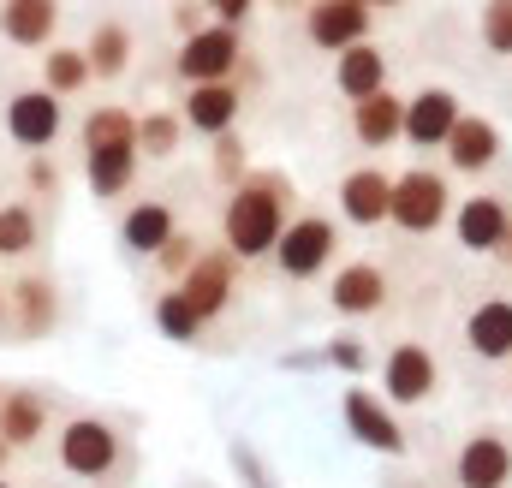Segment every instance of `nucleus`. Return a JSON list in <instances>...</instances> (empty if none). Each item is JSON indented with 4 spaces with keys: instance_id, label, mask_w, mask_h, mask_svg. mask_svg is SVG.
I'll return each mask as SVG.
<instances>
[{
    "instance_id": "6e6552de",
    "label": "nucleus",
    "mask_w": 512,
    "mask_h": 488,
    "mask_svg": "<svg viewBox=\"0 0 512 488\" xmlns=\"http://www.w3.org/2000/svg\"><path fill=\"white\" fill-rule=\"evenodd\" d=\"M376 6L370 0H304V42L322 54H340L352 42H370Z\"/></svg>"
},
{
    "instance_id": "f3484780",
    "label": "nucleus",
    "mask_w": 512,
    "mask_h": 488,
    "mask_svg": "<svg viewBox=\"0 0 512 488\" xmlns=\"http://www.w3.org/2000/svg\"><path fill=\"white\" fill-rule=\"evenodd\" d=\"M441 149H447V167L453 173H471L477 179V173H489L501 161V125L483 120V114H459Z\"/></svg>"
},
{
    "instance_id": "a19ab883",
    "label": "nucleus",
    "mask_w": 512,
    "mask_h": 488,
    "mask_svg": "<svg viewBox=\"0 0 512 488\" xmlns=\"http://www.w3.org/2000/svg\"><path fill=\"white\" fill-rule=\"evenodd\" d=\"M370 6H382V12H393V6H405V0H370Z\"/></svg>"
},
{
    "instance_id": "0eeeda50",
    "label": "nucleus",
    "mask_w": 512,
    "mask_h": 488,
    "mask_svg": "<svg viewBox=\"0 0 512 488\" xmlns=\"http://www.w3.org/2000/svg\"><path fill=\"white\" fill-rule=\"evenodd\" d=\"M0 125H6V137L18 149H54L60 131H66V102L54 90H42V84H24V90H12L0 102Z\"/></svg>"
},
{
    "instance_id": "ddd939ff",
    "label": "nucleus",
    "mask_w": 512,
    "mask_h": 488,
    "mask_svg": "<svg viewBox=\"0 0 512 488\" xmlns=\"http://www.w3.org/2000/svg\"><path fill=\"white\" fill-rule=\"evenodd\" d=\"M459 114H465V108H459V96H453L447 84H429V90L405 96V131H399V143H417V149H441Z\"/></svg>"
},
{
    "instance_id": "473e14b6",
    "label": "nucleus",
    "mask_w": 512,
    "mask_h": 488,
    "mask_svg": "<svg viewBox=\"0 0 512 488\" xmlns=\"http://www.w3.org/2000/svg\"><path fill=\"white\" fill-rule=\"evenodd\" d=\"M60 179H66V173H60V161H54L48 149H24V191H30V197H54Z\"/></svg>"
},
{
    "instance_id": "79ce46f5",
    "label": "nucleus",
    "mask_w": 512,
    "mask_h": 488,
    "mask_svg": "<svg viewBox=\"0 0 512 488\" xmlns=\"http://www.w3.org/2000/svg\"><path fill=\"white\" fill-rule=\"evenodd\" d=\"M274 6H280V12H292V6H304V0H274Z\"/></svg>"
},
{
    "instance_id": "dca6fc26",
    "label": "nucleus",
    "mask_w": 512,
    "mask_h": 488,
    "mask_svg": "<svg viewBox=\"0 0 512 488\" xmlns=\"http://www.w3.org/2000/svg\"><path fill=\"white\" fill-rule=\"evenodd\" d=\"M60 36V0H0V42L42 54Z\"/></svg>"
},
{
    "instance_id": "412c9836",
    "label": "nucleus",
    "mask_w": 512,
    "mask_h": 488,
    "mask_svg": "<svg viewBox=\"0 0 512 488\" xmlns=\"http://www.w3.org/2000/svg\"><path fill=\"white\" fill-rule=\"evenodd\" d=\"M137 167H143V149H137V137L84 149V179H90V191H96L102 203H108V197H126L131 185H137Z\"/></svg>"
},
{
    "instance_id": "cd10ccee",
    "label": "nucleus",
    "mask_w": 512,
    "mask_h": 488,
    "mask_svg": "<svg viewBox=\"0 0 512 488\" xmlns=\"http://www.w3.org/2000/svg\"><path fill=\"white\" fill-rule=\"evenodd\" d=\"M36 244H42V215H36V203H0V256L18 262V256H30Z\"/></svg>"
},
{
    "instance_id": "4be33fe9",
    "label": "nucleus",
    "mask_w": 512,
    "mask_h": 488,
    "mask_svg": "<svg viewBox=\"0 0 512 488\" xmlns=\"http://www.w3.org/2000/svg\"><path fill=\"white\" fill-rule=\"evenodd\" d=\"M465 346L483 364H512V298H483L465 316Z\"/></svg>"
},
{
    "instance_id": "6ab92c4d",
    "label": "nucleus",
    "mask_w": 512,
    "mask_h": 488,
    "mask_svg": "<svg viewBox=\"0 0 512 488\" xmlns=\"http://www.w3.org/2000/svg\"><path fill=\"white\" fill-rule=\"evenodd\" d=\"M54 423V399L36 387H6L0 393V435L12 441V453H30Z\"/></svg>"
},
{
    "instance_id": "ea45409f",
    "label": "nucleus",
    "mask_w": 512,
    "mask_h": 488,
    "mask_svg": "<svg viewBox=\"0 0 512 488\" xmlns=\"http://www.w3.org/2000/svg\"><path fill=\"white\" fill-rule=\"evenodd\" d=\"M12 459H18V453H12V441H6V435H0V471H6V465H12Z\"/></svg>"
},
{
    "instance_id": "c9c22d12",
    "label": "nucleus",
    "mask_w": 512,
    "mask_h": 488,
    "mask_svg": "<svg viewBox=\"0 0 512 488\" xmlns=\"http://www.w3.org/2000/svg\"><path fill=\"white\" fill-rule=\"evenodd\" d=\"M328 364H334V369H346V375H364L370 352H364L358 340H328Z\"/></svg>"
},
{
    "instance_id": "72a5a7b5",
    "label": "nucleus",
    "mask_w": 512,
    "mask_h": 488,
    "mask_svg": "<svg viewBox=\"0 0 512 488\" xmlns=\"http://www.w3.org/2000/svg\"><path fill=\"white\" fill-rule=\"evenodd\" d=\"M197 250H203V244H197V239H191V233H185V227H179L173 239H167V244H161V250H155V256H149V262L161 268V280H179V274H185V268L197 262Z\"/></svg>"
},
{
    "instance_id": "20e7f679",
    "label": "nucleus",
    "mask_w": 512,
    "mask_h": 488,
    "mask_svg": "<svg viewBox=\"0 0 512 488\" xmlns=\"http://www.w3.org/2000/svg\"><path fill=\"white\" fill-rule=\"evenodd\" d=\"M245 66V36H239V24H203V30H191V36H179V48H173V72H179V84H215V78H233Z\"/></svg>"
},
{
    "instance_id": "7c9ffc66",
    "label": "nucleus",
    "mask_w": 512,
    "mask_h": 488,
    "mask_svg": "<svg viewBox=\"0 0 512 488\" xmlns=\"http://www.w3.org/2000/svg\"><path fill=\"white\" fill-rule=\"evenodd\" d=\"M84 149H96V143H126V137H137V114L131 108H120V102H102L96 114H84Z\"/></svg>"
},
{
    "instance_id": "e433bc0d",
    "label": "nucleus",
    "mask_w": 512,
    "mask_h": 488,
    "mask_svg": "<svg viewBox=\"0 0 512 488\" xmlns=\"http://www.w3.org/2000/svg\"><path fill=\"white\" fill-rule=\"evenodd\" d=\"M167 18H173V30H179V36H191V30H203V24H209V6H203V0H173V12H167Z\"/></svg>"
},
{
    "instance_id": "c756f323",
    "label": "nucleus",
    "mask_w": 512,
    "mask_h": 488,
    "mask_svg": "<svg viewBox=\"0 0 512 488\" xmlns=\"http://www.w3.org/2000/svg\"><path fill=\"white\" fill-rule=\"evenodd\" d=\"M155 328H161L167 340H179V346H191V340H197V334H203L209 322L197 316V304H191V298H185L179 286H167V292L155 298Z\"/></svg>"
},
{
    "instance_id": "4c0bfd02",
    "label": "nucleus",
    "mask_w": 512,
    "mask_h": 488,
    "mask_svg": "<svg viewBox=\"0 0 512 488\" xmlns=\"http://www.w3.org/2000/svg\"><path fill=\"white\" fill-rule=\"evenodd\" d=\"M203 6H209L215 24H239V30H245V18L256 12V0H203Z\"/></svg>"
},
{
    "instance_id": "1a4fd4ad",
    "label": "nucleus",
    "mask_w": 512,
    "mask_h": 488,
    "mask_svg": "<svg viewBox=\"0 0 512 488\" xmlns=\"http://www.w3.org/2000/svg\"><path fill=\"white\" fill-rule=\"evenodd\" d=\"M435 387H441V364H435V352L423 340H399L382 358L387 405H423V399H435Z\"/></svg>"
},
{
    "instance_id": "58836bf2",
    "label": "nucleus",
    "mask_w": 512,
    "mask_h": 488,
    "mask_svg": "<svg viewBox=\"0 0 512 488\" xmlns=\"http://www.w3.org/2000/svg\"><path fill=\"white\" fill-rule=\"evenodd\" d=\"M495 256H501V262H507V268H512V227H507V239L495 244Z\"/></svg>"
},
{
    "instance_id": "b1692460",
    "label": "nucleus",
    "mask_w": 512,
    "mask_h": 488,
    "mask_svg": "<svg viewBox=\"0 0 512 488\" xmlns=\"http://www.w3.org/2000/svg\"><path fill=\"white\" fill-rule=\"evenodd\" d=\"M334 90H340L346 102H364V96L387 90V54L376 48V42L340 48V54H334Z\"/></svg>"
},
{
    "instance_id": "393cba45",
    "label": "nucleus",
    "mask_w": 512,
    "mask_h": 488,
    "mask_svg": "<svg viewBox=\"0 0 512 488\" xmlns=\"http://www.w3.org/2000/svg\"><path fill=\"white\" fill-rule=\"evenodd\" d=\"M399 131H405V96L399 90H376V96L352 102V143L387 149V143H399Z\"/></svg>"
},
{
    "instance_id": "c03bdc74",
    "label": "nucleus",
    "mask_w": 512,
    "mask_h": 488,
    "mask_svg": "<svg viewBox=\"0 0 512 488\" xmlns=\"http://www.w3.org/2000/svg\"><path fill=\"white\" fill-rule=\"evenodd\" d=\"M0 488H12V483H6V477H0Z\"/></svg>"
},
{
    "instance_id": "a18cd8bd",
    "label": "nucleus",
    "mask_w": 512,
    "mask_h": 488,
    "mask_svg": "<svg viewBox=\"0 0 512 488\" xmlns=\"http://www.w3.org/2000/svg\"><path fill=\"white\" fill-rule=\"evenodd\" d=\"M0 393H6V387H0Z\"/></svg>"
},
{
    "instance_id": "2eb2a0df",
    "label": "nucleus",
    "mask_w": 512,
    "mask_h": 488,
    "mask_svg": "<svg viewBox=\"0 0 512 488\" xmlns=\"http://www.w3.org/2000/svg\"><path fill=\"white\" fill-rule=\"evenodd\" d=\"M507 227H512V203L495 197V191H477V197H465L453 209V239L465 250H477V256H495V244L507 239Z\"/></svg>"
},
{
    "instance_id": "a211bd4d",
    "label": "nucleus",
    "mask_w": 512,
    "mask_h": 488,
    "mask_svg": "<svg viewBox=\"0 0 512 488\" xmlns=\"http://www.w3.org/2000/svg\"><path fill=\"white\" fill-rule=\"evenodd\" d=\"M346 429H352L364 447L387 453V459H405V429H399L393 405H382L370 387H352V393H346Z\"/></svg>"
},
{
    "instance_id": "f8f14e48",
    "label": "nucleus",
    "mask_w": 512,
    "mask_h": 488,
    "mask_svg": "<svg viewBox=\"0 0 512 488\" xmlns=\"http://www.w3.org/2000/svg\"><path fill=\"white\" fill-rule=\"evenodd\" d=\"M387 298H393V286H387V268H376V262H346L334 274V286H328V310L334 316H352V322L382 316Z\"/></svg>"
},
{
    "instance_id": "aec40b11",
    "label": "nucleus",
    "mask_w": 512,
    "mask_h": 488,
    "mask_svg": "<svg viewBox=\"0 0 512 488\" xmlns=\"http://www.w3.org/2000/svg\"><path fill=\"white\" fill-rule=\"evenodd\" d=\"M393 209V173L387 167H352L340 179V215L352 227H382Z\"/></svg>"
},
{
    "instance_id": "bb28decb",
    "label": "nucleus",
    "mask_w": 512,
    "mask_h": 488,
    "mask_svg": "<svg viewBox=\"0 0 512 488\" xmlns=\"http://www.w3.org/2000/svg\"><path fill=\"white\" fill-rule=\"evenodd\" d=\"M36 84H42V90H54L60 102L84 96V90L96 84V72H90V54H84L78 42H48V48H42V72H36Z\"/></svg>"
},
{
    "instance_id": "2f4dec72",
    "label": "nucleus",
    "mask_w": 512,
    "mask_h": 488,
    "mask_svg": "<svg viewBox=\"0 0 512 488\" xmlns=\"http://www.w3.org/2000/svg\"><path fill=\"white\" fill-rule=\"evenodd\" d=\"M477 36L495 60H512V0H483L477 12Z\"/></svg>"
},
{
    "instance_id": "9d476101",
    "label": "nucleus",
    "mask_w": 512,
    "mask_h": 488,
    "mask_svg": "<svg viewBox=\"0 0 512 488\" xmlns=\"http://www.w3.org/2000/svg\"><path fill=\"white\" fill-rule=\"evenodd\" d=\"M233 286H239V256L221 244V250H197V262L179 274V292L197 304V316L203 322H215V316H227V304H233Z\"/></svg>"
},
{
    "instance_id": "f03ea898",
    "label": "nucleus",
    "mask_w": 512,
    "mask_h": 488,
    "mask_svg": "<svg viewBox=\"0 0 512 488\" xmlns=\"http://www.w3.org/2000/svg\"><path fill=\"white\" fill-rule=\"evenodd\" d=\"M54 453H60V471H66V477H78V483H102V477H114V471H120L126 441H120V429H114L108 417L78 411V417H66V423H60Z\"/></svg>"
},
{
    "instance_id": "c85d7f7f",
    "label": "nucleus",
    "mask_w": 512,
    "mask_h": 488,
    "mask_svg": "<svg viewBox=\"0 0 512 488\" xmlns=\"http://www.w3.org/2000/svg\"><path fill=\"white\" fill-rule=\"evenodd\" d=\"M179 137H185L179 108H143L137 114V149H143V161H167L179 149Z\"/></svg>"
},
{
    "instance_id": "9b49d317",
    "label": "nucleus",
    "mask_w": 512,
    "mask_h": 488,
    "mask_svg": "<svg viewBox=\"0 0 512 488\" xmlns=\"http://www.w3.org/2000/svg\"><path fill=\"white\" fill-rule=\"evenodd\" d=\"M239 108H245V90H239L233 78L185 84V96H179V120H185V131H197V137L233 131V125H239Z\"/></svg>"
},
{
    "instance_id": "f704fd0d",
    "label": "nucleus",
    "mask_w": 512,
    "mask_h": 488,
    "mask_svg": "<svg viewBox=\"0 0 512 488\" xmlns=\"http://www.w3.org/2000/svg\"><path fill=\"white\" fill-rule=\"evenodd\" d=\"M215 143V179L221 185H239L245 173H251V161H245V143L233 137V131H221V137H209Z\"/></svg>"
},
{
    "instance_id": "423d86ee",
    "label": "nucleus",
    "mask_w": 512,
    "mask_h": 488,
    "mask_svg": "<svg viewBox=\"0 0 512 488\" xmlns=\"http://www.w3.org/2000/svg\"><path fill=\"white\" fill-rule=\"evenodd\" d=\"M60 280L54 274H42V268H24V274H12L6 280V328L18 334V340H48L54 328H60Z\"/></svg>"
},
{
    "instance_id": "7ed1b4c3",
    "label": "nucleus",
    "mask_w": 512,
    "mask_h": 488,
    "mask_svg": "<svg viewBox=\"0 0 512 488\" xmlns=\"http://www.w3.org/2000/svg\"><path fill=\"white\" fill-rule=\"evenodd\" d=\"M447 215H453V185H447V173H435V167H411V173L393 179V209H387V221H393L405 239H429V233H441Z\"/></svg>"
},
{
    "instance_id": "f257e3e1",
    "label": "nucleus",
    "mask_w": 512,
    "mask_h": 488,
    "mask_svg": "<svg viewBox=\"0 0 512 488\" xmlns=\"http://www.w3.org/2000/svg\"><path fill=\"white\" fill-rule=\"evenodd\" d=\"M292 221V179L262 167V173H245L221 209V244L239 256V262H256V256H274V239L286 233Z\"/></svg>"
},
{
    "instance_id": "37998d69",
    "label": "nucleus",
    "mask_w": 512,
    "mask_h": 488,
    "mask_svg": "<svg viewBox=\"0 0 512 488\" xmlns=\"http://www.w3.org/2000/svg\"><path fill=\"white\" fill-rule=\"evenodd\" d=\"M0 328H6V286H0Z\"/></svg>"
},
{
    "instance_id": "a878e982",
    "label": "nucleus",
    "mask_w": 512,
    "mask_h": 488,
    "mask_svg": "<svg viewBox=\"0 0 512 488\" xmlns=\"http://www.w3.org/2000/svg\"><path fill=\"white\" fill-rule=\"evenodd\" d=\"M84 54H90V72H96V84H120V78L131 72L137 36H131V24H126V18H102V24L90 30Z\"/></svg>"
},
{
    "instance_id": "4468645a",
    "label": "nucleus",
    "mask_w": 512,
    "mask_h": 488,
    "mask_svg": "<svg viewBox=\"0 0 512 488\" xmlns=\"http://www.w3.org/2000/svg\"><path fill=\"white\" fill-rule=\"evenodd\" d=\"M453 483L459 488H507L512 483V441L495 429H477L459 459H453Z\"/></svg>"
},
{
    "instance_id": "5701e85b",
    "label": "nucleus",
    "mask_w": 512,
    "mask_h": 488,
    "mask_svg": "<svg viewBox=\"0 0 512 488\" xmlns=\"http://www.w3.org/2000/svg\"><path fill=\"white\" fill-rule=\"evenodd\" d=\"M173 233H179V215L161 197H137L126 215H120V244H126L131 256H155Z\"/></svg>"
},
{
    "instance_id": "39448f33",
    "label": "nucleus",
    "mask_w": 512,
    "mask_h": 488,
    "mask_svg": "<svg viewBox=\"0 0 512 488\" xmlns=\"http://www.w3.org/2000/svg\"><path fill=\"white\" fill-rule=\"evenodd\" d=\"M334 256H340V227H334L328 215H298V221H286V233L274 239V268H280V280H316V274L334 268Z\"/></svg>"
}]
</instances>
